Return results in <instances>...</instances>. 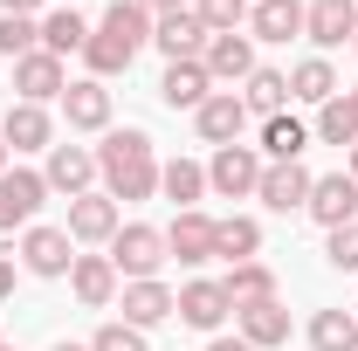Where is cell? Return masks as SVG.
<instances>
[{
    "mask_svg": "<svg viewBox=\"0 0 358 351\" xmlns=\"http://www.w3.org/2000/svg\"><path fill=\"white\" fill-rule=\"evenodd\" d=\"M152 42V14L138 7V0H110L103 7V21L90 28V42H83V62H90V76L96 83H110V76H124L138 62V48Z\"/></svg>",
    "mask_w": 358,
    "mask_h": 351,
    "instance_id": "obj_1",
    "label": "cell"
},
{
    "mask_svg": "<svg viewBox=\"0 0 358 351\" xmlns=\"http://www.w3.org/2000/svg\"><path fill=\"white\" fill-rule=\"evenodd\" d=\"M96 179H103L110 200H152L159 193V152H152V138L138 131V124L103 131V145H96Z\"/></svg>",
    "mask_w": 358,
    "mask_h": 351,
    "instance_id": "obj_2",
    "label": "cell"
},
{
    "mask_svg": "<svg viewBox=\"0 0 358 351\" xmlns=\"http://www.w3.org/2000/svg\"><path fill=\"white\" fill-rule=\"evenodd\" d=\"M166 262H173V255H166V227L124 220V227L110 234V268H117L124 282H152V275H159Z\"/></svg>",
    "mask_w": 358,
    "mask_h": 351,
    "instance_id": "obj_3",
    "label": "cell"
},
{
    "mask_svg": "<svg viewBox=\"0 0 358 351\" xmlns=\"http://www.w3.org/2000/svg\"><path fill=\"white\" fill-rule=\"evenodd\" d=\"M262 166L268 159L255 152V145H221V152L207 159V186H214L221 200H248V193L262 186Z\"/></svg>",
    "mask_w": 358,
    "mask_h": 351,
    "instance_id": "obj_4",
    "label": "cell"
},
{
    "mask_svg": "<svg viewBox=\"0 0 358 351\" xmlns=\"http://www.w3.org/2000/svg\"><path fill=\"white\" fill-rule=\"evenodd\" d=\"M303 214L331 234V227H352L358 220V179L352 173H324V179H310V207Z\"/></svg>",
    "mask_w": 358,
    "mask_h": 351,
    "instance_id": "obj_5",
    "label": "cell"
},
{
    "mask_svg": "<svg viewBox=\"0 0 358 351\" xmlns=\"http://www.w3.org/2000/svg\"><path fill=\"white\" fill-rule=\"evenodd\" d=\"M193 131L207 138L214 152H221V145H241V131H248V103H241V89H214V96L193 110Z\"/></svg>",
    "mask_w": 358,
    "mask_h": 351,
    "instance_id": "obj_6",
    "label": "cell"
},
{
    "mask_svg": "<svg viewBox=\"0 0 358 351\" xmlns=\"http://www.w3.org/2000/svg\"><path fill=\"white\" fill-rule=\"evenodd\" d=\"M42 200H48V179H42V173H28V166H14V173H0V234H14V227H28Z\"/></svg>",
    "mask_w": 358,
    "mask_h": 351,
    "instance_id": "obj_7",
    "label": "cell"
},
{
    "mask_svg": "<svg viewBox=\"0 0 358 351\" xmlns=\"http://www.w3.org/2000/svg\"><path fill=\"white\" fill-rule=\"evenodd\" d=\"M152 48H159L166 62H200V55H207V21H200L193 7H179L166 21H152Z\"/></svg>",
    "mask_w": 358,
    "mask_h": 351,
    "instance_id": "obj_8",
    "label": "cell"
},
{
    "mask_svg": "<svg viewBox=\"0 0 358 351\" xmlns=\"http://www.w3.org/2000/svg\"><path fill=\"white\" fill-rule=\"evenodd\" d=\"M124 227L117 200L110 193H76L69 200V241H90V248H110V234Z\"/></svg>",
    "mask_w": 358,
    "mask_h": 351,
    "instance_id": "obj_9",
    "label": "cell"
},
{
    "mask_svg": "<svg viewBox=\"0 0 358 351\" xmlns=\"http://www.w3.org/2000/svg\"><path fill=\"white\" fill-rule=\"evenodd\" d=\"M255 200H262L268 214H303V207H310V173H303V159H289V166H262Z\"/></svg>",
    "mask_w": 358,
    "mask_h": 351,
    "instance_id": "obj_10",
    "label": "cell"
},
{
    "mask_svg": "<svg viewBox=\"0 0 358 351\" xmlns=\"http://www.w3.org/2000/svg\"><path fill=\"white\" fill-rule=\"evenodd\" d=\"M69 262H76L69 227H28L21 234V268L28 275H69Z\"/></svg>",
    "mask_w": 358,
    "mask_h": 351,
    "instance_id": "obj_11",
    "label": "cell"
},
{
    "mask_svg": "<svg viewBox=\"0 0 358 351\" xmlns=\"http://www.w3.org/2000/svg\"><path fill=\"white\" fill-rule=\"evenodd\" d=\"M173 317H179V324H193V331H207V338H221V324L234 317V303H227L221 282H207V275H200V282H186V289H179V310H173Z\"/></svg>",
    "mask_w": 358,
    "mask_h": 351,
    "instance_id": "obj_12",
    "label": "cell"
},
{
    "mask_svg": "<svg viewBox=\"0 0 358 351\" xmlns=\"http://www.w3.org/2000/svg\"><path fill=\"white\" fill-rule=\"evenodd\" d=\"M166 255L186 268L214 262V214H200V207H186V214H173V227H166Z\"/></svg>",
    "mask_w": 358,
    "mask_h": 351,
    "instance_id": "obj_13",
    "label": "cell"
},
{
    "mask_svg": "<svg viewBox=\"0 0 358 351\" xmlns=\"http://www.w3.org/2000/svg\"><path fill=\"white\" fill-rule=\"evenodd\" d=\"M303 35H310L317 48L358 42V0H310V7H303Z\"/></svg>",
    "mask_w": 358,
    "mask_h": 351,
    "instance_id": "obj_14",
    "label": "cell"
},
{
    "mask_svg": "<svg viewBox=\"0 0 358 351\" xmlns=\"http://www.w3.org/2000/svg\"><path fill=\"white\" fill-rule=\"evenodd\" d=\"M14 89H21V103H48V96H62V89H69L62 55H48V48L21 55V62H14Z\"/></svg>",
    "mask_w": 358,
    "mask_h": 351,
    "instance_id": "obj_15",
    "label": "cell"
},
{
    "mask_svg": "<svg viewBox=\"0 0 358 351\" xmlns=\"http://www.w3.org/2000/svg\"><path fill=\"white\" fill-rule=\"evenodd\" d=\"M42 179H48V193H90V179H96V152L90 145H48V166H42Z\"/></svg>",
    "mask_w": 358,
    "mask_h": 351,
    "instance_id": "obj_16",
    "label": "cell"
},
{
    "mask_svg": "<svg viewBox=\"0 0 358 351\" xmlns=\"http://www.w3.org/2000/svg\"><path fill=\"white\" fill-rule=\"evenodd\" d=\"M117 303H124V317H117V324L152 331V324H166V317L179 310V289H166V282L152 275V282H124V296H117Z\"/></svg>",
    "mask_w": 358,
    "mask_h": 351,
    "instance_id": "obj_17",
    "label": "cell"
},
{
    "mask_svg": "<svg viewBox=\"0 0 358 351\" xmlns=\"http://www.w3.org/2000/svg\"><path fill=\"white\" fill-rule=\"evenodd\" d=\"M207 76H214V89L221 83H248L255 76V42L248 35H207Z\"/></svg>",
    "mask_w": 358,
    "mask_h": 351,
    "instance_id": "obj_18",
    "label": "cell"
},
{
    "mask_svg": "<svg viewBox=\"0 0 358 351\" xmlns=\"http://www.w3.org/2000/svg\"><path fill=\"white\" fill-rule=\"evenodd\" d=\"M234 338H248L255 351H275V345H289V310H282V296H268V303H241L234 310Z\"/></svg>",
    "mask_w": 358,
    "mask_h": 351,
    "instance_id": "obj_19",
    "label": "cell"
},
{
    "mask_svg": "<svg viewBox=\"0 0 358 351\" xmlns=\"http://www.w3.org/2000/svg\"><path fill=\"white\" fill-rule=\"evenodd\" d=\"M69 289H76L83 310H110L117 303V268H110V255H76L69 262Z\"/></svg>",
    "mask_w": 358,
    "mask_h": 351,
    "instance_id": "obj_20",
    "label": "cell"
},
{
    "mask_svg": "<svg viewBox=\"0 0 358 351\" xmlns=\"http://www.w3.org/2000/svg\"><path fill=\"white\" fill-rule=\"evenodd\" d=\"M62 117H69V131H110V89L83 76V83L62 89Z\"/></svg>",
    "mask_w": 358,
    "mask_h": 351,
    "instance_id": "obj_21",
    "label": "cell"
},
{
    "mask_svg": "<svg viewBox=\"0 0 358 351\" xmlns=\"http://www.w3.org/2000/svg\"><path fill=\"white\" fill-rule=\"evenodd\" d=\"M0 138H7V152H48V145H55V124H48L42 103H7Z\"/></svg>",
    "mask_w": 358,
    "mask_h": 351,
    "instance_id": "obj_22",
    "label": "cell"
},
{
    "mask_svg": "<svg viewBox=\"0 0 358 351\" xmlns=\"http://www.w3.org/2000/svg\"><path fill=\"white\" fill-rule=\"evenodd\" d=\"M159 96H166V110H200V103L214 96V76H207V62H166V76H159Z\"/></svg>",
    "mask_w": 358,
    "mask_h": 351,
    "instance_id": "obj_23",
    "label": "cell"
},
{
    "mask_svg": "<svg viewBox=\"0 0 358 351\" xmlns=\"http://www.w3.org/2000/svg\"><path fill=\"white\" fill-rule=\"evenodd\" d=\"M303 35V0H255L248 7V42H296Z\"/></svg>",
    "mask_w": 358,
    "mask_h": 351,
    "instance_id": "obj_24",
    "label": "cell"
},
{
    "mask_svg": "<svg viewBox=\"0 0 358 351\" xmlns=\"http://www.w3.org/2000/svg\"><path fill=\"white\" fill-rule=\"evenodd\" d=\"M214 255H221L227 268H234V262H255V255H262V220H248V214L214 220Z\"/></svg>",
    "mask_w": 358,
    "mask_h": 351,
    "instance_id": "obj_25",
    "label": "cell"
},
{
    "mask_svg": "<svg viewBox=\"0 0 358 351\" xmlns=\"http://www.w3.org/2000/svg\"><path fill=\"white\" fill-rule=\"evenodd\" d=\"M303 145H310V124H296L289 110H275V117H262V152L268 166H289V159H303Z\"/></svg>",
    "mask_w": 358,
    "mask_h": 351,
    "instance_id": "obj_26",
    "label": "cell"
},
{
    "mask_svg": "<svg viewBox=\"0 0 358 351\" xmlns=\"http://www.w3.org/2000/svg\"><path fill=\"white\" fill-rule=\"evenodd\" d=\"M331 96H338V69H331L324 55H303V62L289 69V103H317V110H324Z\"/></svg>",
    "mask_w": 358,
    "mask_h": 351,
    "instance_id": "obj_27",
    "label": "cell"
},
{
    "mask_svg": "<svg viewBox=\"0 0 358 351\" xmlns=\"http://www.w3.org/2000/svg\"><path fill=\"white\" fill-rule=\"evenodd\" d=\"M90 28H96V21H83L76 7H55V14H42V48L48 55H83Z\"/></svg>",
    "mask_w": 358,
    "mask_h": 351,
    "instance_id": "obj_28",
    "label": "cell"
},
{
    "mask_svg": "<svg viewBox=\"0 0 358 351\" xmlns=\"http://www.w3.org/2000/svg\"><path fill=\"white\" fill-rule=\"evenodd\" d=\"M241 103H248V117H275V110H289V76L255 62V76L241 83Z\"/></svg>",
    "mask_w": 358,
    "mask_h": 351,
    "instance_id": "obj_29",
    "label": "cell"
},
{
    "mask_svg": "<svg viewBox=\"0 0 358 351\" xmlns=\"http://www.w3.org/2000/svg\"><path fill=\"white\" fill-rule=\"evenodd\" d=\"M159 193L173 200L179 214L200 207V193H207V166H200V159H173V166H159Z\"/></svg>",
    "mask_w": 358,
    "mask_h": 351,
    "instance_id": "obj_30",
    "label": "cell"
},
{
    "mask_svg": "<svg viewBox=\"0 0 358 351\" xmlns=\"http://www.w3.org/2000/svg\"><path fill=\"white\" fill-rule=\"evenodd\" d=\"M221 289H227L234 310H241V303H268V296H275V268H268V262H234Z\"/></svg>",
    "mask_w": 358,
    "mask_h": 351,
    "instance_id": "obj_31",
    "label": "cell"
},
{
    "mask_svg": "<svg viewBox=\"0 0 358 351\" xmlns=\"http://www.w3.org/2000/svg\"><path fill=\"white\" fill-rule=\"evenodd\" d=\"M310 351H358V317L352 310H317L310 317Z\"/></svg>",
    "mask_w": 358,
    "mask_h": 351,
    "instance_id": "obj_32",
    "label": "cell"
},
{
    "mask_svg": "<svg viewBox=\"0 0 358 351\" xmlns=\"http://www.w3.org/2000/svg\"><path fill=\"white\" fill-rule=\"evenodd\" d=\"M35 48H42V21L0 14V55H7V62H21V55H35Z\"/></svg>",
    "mask_w": 358,
    "mask_h": 351,
    "instance_id": "obj_33",
    "label": "cell"
},
{
    "mask_svg": "<svg viewBox=\"0 0 358 351\" xmlns=\"http://www.w3.org/2000/svg\"><path fill=\"white\" fill-rule=\"evenodd\" d=\"M193 14L207 21V35H241L248 28V0H193Z\"/></svg>",
    "mask_w": 358,
    "mask_h": 351,
    "instance_id": "obj_34",
    "label": "cell"
},
{
    "mask_svg": "<svg viewBox=\"0 0 358 351\" xmlns=\"http://www.w3.org/2000/svg\"><path fill=\"white\" fill-rule=\"evenodd\" d=\"M310 131L324 138V145H358V131H352V117H345V103H338V96L317 110V124H310Z\"/></svg>",
    "mask_w": 358,
    "mask_h": 351,
    "instance_id": "obj_35",
    "label": "cell"
},
{
    "mask_svg": "<svg viewBox=\"0 0 358 351\" xmlns=\"http://www.w3.org/2000/svg\"><path fill=\"white\" fill-rule=\"evenodd\" d=\"M324 262L345 268V275H358V220H352V227H331V241H324Z\"/></svg>",
    "mask_w": 358,
    "mask_h": 351,
    "instance_id": "obj_36",
    "label": "cell"
},
{
    "mask_svg": "<svg viewBox=\"0 0 358 351\" xmlns=\"http://www.w3.org/2000/svg\"><path fill=\"white\" fill-rule=\"evenodd\" d=\"M90 351H152V345H145V331H131V324H103L90 338Z\"/></svg>",
    "mask_w": 358,
    "mask_h": 351,
    "instance_id": "obj_37",
    "label": "cell"
},
{
    "mask_svg": "<svg viewBox=\"0 0 358 351\" xmlns=\"http://www.w3.org/2000/svg\"><path fill=\"white\" fill-rule=\"evenodd\" d=\"M138 7H145V14H152V21H166V14H179V7H186V0H138Z\"/></svg>",
    "mask_w": 358,
    "mask_h": 351,
    "instance_id": "obj_38",
    "label": "cell"
},
{
    "mask_svg": "<svg viewBox=\"0 0 358 351\" xmlns=\"http://www.w3.org/2000/svg\"><path fill=\"white\" fill-rule=\"evenodd\" d=\"M0 14H28V21H35V14H42V0H0Z\"/></svg>",
    "mask_w": 358,
    "mask_h": 351,
    "instance_id": "obj_39",
    "label": "cell"
},
{
    "mask_svg": "<svg viewBox=\"0 0 358 351\" xmlns=\"http://www.w3.org/2000/svg\"><path fill=\"white\" fill-rule=\"evenodd\" d=\"M14 296V255H0V303Z\"/></svg>",
    "mask_w": 358,
    "mask_h": 351,
    "instance_id": "obj_40",
    "label": "cell"
},
{
    "mask_svg": "<svg viewBox=\"0 0 358 351\" xmlns=\"http://www.w3.org/2000/svg\"><path fill=\"white\" fill-rule=\"evenodd\" d=\"M338 103H345V117H352V131H358V89H338Z\"/></svg>",
    "mask_w": 358,
    "mask_h": 351,
    "instance_id": "obj_41",
    "label": "cell"
},
{
    "mask_svg": "<svg viewBox=\"0 0 358 351\" xmlns=\"http://www.w3.org/2000/svg\"><path fill=\"white\" fill-rule=\"evenodd\" d=\"M207 351H255V345H248V338H214Z\"/></svg>",
    "mask_w": 358,
    "mask_h": 351,
    "instance_id": "obj_42",
    "label": "cell"
},
{
    "mask_svg": "<svg viewBox=\"0 0 358 351\" xmlns=\"http://www.w3.org/2000/svg\"><path fill=\"white\" fill-rule=\"evenodd\" d=\"M55 351H90V345H69V338H62V345H55Z\"/></svg>",
    "mask_w": 358,
    "mask_h": 351,
    "instance_id": "obj_43",
    "label": "cell"
},
{
    "mask_svg": "<svg viewBox=\"0 0 358 351\" xmlns=\"http://www.w3.org/2000/svg\"><path fill=\"white\" fill-rule=\"evenodd\" d=\"M0 173H7V138H0Z\"/></svg>",
    "mask_w": 358,
    "mask_h": 351,
    "instance_id": "obj_44",
    "label": "cell"
},
{
    "mask_svg": "<svg viewBox=\"0 0 358 351\" xmlns=\"http://www.w3.org/2000/svg\"><path fill=\"white\" fill-rule=\"evenodd\" d=\"M352 179H358V145H352Z\"/></svg>",
    "mask_w": 358,
    "mask_h": 351,
    "instance_id": "obj_45",
    "label": "cell"
},
{
    "mask_svg": "<svg viewBox=\"0 0 358 351\" xmlns=\"http://www.w3.org/2000/svg\"><path fill=\"white\" fill-rule=\"evenodd\" d=\"M62 7H76V0H62Z\"/></svg>",
    "mask_w": 358,
    "mask_h": 351,
    "instance_id": "obj_46",
    "label": "cell"
},
{
    "mask_svg": "<svg viewBox=\"0 0 358 351\" xmlns=\"http://www.w3.org/2000/svg\"><path fill=\"white\" fill-rule=\"evenodd\" d=\"M0 351H14V345H0Z\"/></svg>",
    "mask_w": 358,
    "mask_h": 351,
    "instance_id": "obj_47",
    "label": "cell"
},
{
    "mask_svg": "<svg viewBox=\"0 0 358 351\" xmlns=\"http://www.w3.org/2000/svg\"><path fill=\"white\" fill-rule=\"evenodd\" d=\"M0 345H7V338H0Z\"/></svg>",
    "mask_w": 358,
    "mask_h": 351,
    "instance_id": "obj_48",
    "label": "cell"
},
{
    "mask_svg": "<svg viewBox=\"0 0 358 351\" xmlns=\"http://www.w3.org/2000/svg\"><path fill=\"white\" fill-rule=\"evenodd\" d=\"M248 7H255V0H248Z\"/></svg>",
    "mask_w": 358,
    "mask_h": 351,
    "instance_id": "obj_49",
    "label": "cell"
},
{
    "mask_svg": "<svg viewBox=\"0 0 358 351\" xmlns=\"http://www.w3.org/2000/svg\"><path fill=\"white\" fill-rule=\"evenodd\" d=\"M352 48H358V42H352Z\"/></svg>",
    "mask_w": 358,
    "mask_h": 351,
    "instance_id": "obj_50",
    "label": "cell"
}]
</instances>
